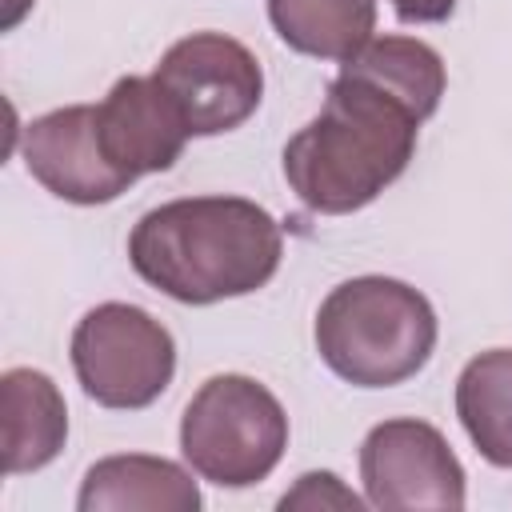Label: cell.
I'll return each mask as SVG.
<instances>
[{"mask_svg":"<svg viewBox=\"0 0 512 512\" xmlns=\"http://www.w3.org/2000/svg\"><path fill=\"white\" fill-rule=\"evenodd\" d=\"M284 256L280 224L244 196H184L144 212L128 260L144 284L180 304H216L264 288Z\"/></svg>","mask_w":512,"mask_h":512,"instance_id":"1","label":"cell"},{"mask_svg":"<svg viewBox=\"0 0 512 512\" xmlns=\"http://www.w3.org/2000/svg\"><path fill=\"white\" fill-rule=\"evenodd\" d=\"M420 120L356 76L328 84L324 108L284 144L288 188L324 216H348L396 184L416 152Z\"/></svg>","mask_w":512,"mask_h":512,"instance_id":"2","label":"cell"},{"mask_svg":"<svg viewBox=\"0 0 512 512\" xmlns=\"http://www.w3.org/2000/svg\"><path fill=\"white\" fill-rule=\"evenodd\" d=\"M436 336L440 324L428 296L392 276L344 280L316 312L320 360L356 388L412 380L432 360Z\"/></svg>","mask_w":512,"mask_h":512,"instance_id":"3","label":"cell"},{"mask_svg":"<svg viewBox=\"0 0 512 512\" xmlns=\"http://www.w3.org/2000/svg\"><path fill=\"white\" fill-rule=\"evenodd\" d=\"M288 448L280 400L252 376L224 372L196 388L180 416V452L200 480L248 488L272 476Z\"/></svg>","mask_w":512,"mask_h":512,"instance_id":"4","label":"cell"},{"mask_svg":"<svg viewBox=\"0 0 512 512\" xmlns=\"http://www.w3.org/2000/svg\"><path fill=\"white\" fill-rule=\"evenodd\" d=\"M72 372L88 400L120 412L156 404L176 376L172 332L136 304H96L72 332Z\"/></svg>","mask_w":512,"mask_h":512,"instance_id":"5","label":"cell"},{"mask_svg":"<svg viewBox=\"0 0 512 512\" xmlns=\"http://www.w3.org/2000/svg\"><path fill=\"white\" fill-rule=\"evenodd\" d=\"M152 76L172 96L192 136L240 128L264 96L260 60L224 32H192L176 40Z\"/></svg>","mask_w":512,"mask_h":512,"instance_id":"6","label":"cell"},{"mask_svg":"<svg viewBox=\"0 0 512 512\" xmlns=\"http://www.w3.org/2000/svg\"><path fill=\"white\" fill-rule=\"evenodd\" d=\"M360 480L372 508H464V468L440 428L400 416L360 444Z\"/></svg>","mask_w":512,"mask_h":512,"instance_id":"7","label":"cell"},{"mask_svg":"<svg viewBox=\"0 0 512 512\" xmlns=\"http://www.w3.org/2000/svg\"><path fill=\"white\" fill-rule=\"evenodd\" d=\"M20 152L28 172L68 204H108L136 184L104 152L96 104H68L36 116L24 128Z\"/></svg>","mask_w":512,"mask_h":512,"instance_id":"8","label":"cell"},{"mask_svg":"<svg viewBox=\"0 0 512 512\" xmlns=\"http://www.w3.org/2000/svg\"><path fill=\"white\" fill-rule=\"evenodd\" d=\"M96 124L104 152L132 180L148 172H168L192 136L156 76H120L96 104Z\"/></svg>","mask_w":512,"mask_h":512,"instance_id":"9","label":"cell"},{"mask_svg":"<svg viewBox=\"0 0 512 512\" xmlns=\"http://www.w3.org/2000/svg\"><path fill=\"white\" fill-rule=\"evenodd\" d=\"M204 504L192 472L164 456H104L84 472L80 512H196Z\"/></svg>","mask_w":512,"mask_h":512,"instance_id":"10","label":"cell"},{"mask_svg":"<svg viewBox=\"0 0 512 512\" xmlns=\"http://www.w3.org/2000/svg\"><path fill=\"white\" fill-rule=\"evenodd\" d=\"M0 428H4V472H40L68 440V408L52 376L36 368H8L0 376Z\"/></svg>","mask_w":512,"mask_h":512,"instance_id":"11","label":"cell"},{"mask_svg":"<svg viewBox=\"0 0 512 512\" xmlns=\"http://www.w3.org/2000/svg\"><path fill=\"white\" fill-rule=\"evenodd\" d=\"M340 72L372 84L376 92L408 108L420 124L440 108L448 84L440 52L416 36H372L352 60L340 64Z\"/></svg>","mask_w":512,"mask_h":512,"instance_id":"12","label":"cell"},{"mask_svg":"<svg viewBox=\"0 0 512 512\" xmlns=\"http://www.w3.org/2000/svg\"><path fill=\"white\" fill-rule=\"evenodd\" d=\"M276 36L316 60H352L376 32V0H268Z\"/></svg>","mask_w":512,"mask_h":512,"instance_id":"13","label":"cell"},{"mask_svg":"<svg viewBox=\"0 0 512 512\" xmlns=\"http://www.w3.org/2000/svg\"><path fill=\"white\" fill-rule=\"evenodd\" d=\"M456 416L488 464L512 468V348H488L464 364Z\"/></svg>","mask_w":512,"mask_h":512,"instance_id":"14","label":"cell"},{"mask_svg":"<svg viewBox=\"0 0 512 512\" xmlns=\"http://www.w3.org/2000/svg\"><path fill=\"white\" fill-rule=\"evenodd\" d=\"M280 508H364V500L340 484L336 472H304L292 492L280 496Z\"/></svg>","mask_w":512,"mask_h":512,"instance_id":"15","label":"cell"},{"mask_svg":"<svg viewBox=\"0 0 512 512\" xmlns=\"http://www.w3.org/2000/svg\"><path fill=\"white\" fill-rule=\"evenodd\" d=\"M400 24H440L452 16L456 0H388Z\"/></svg>","mask_w":512,"mask_h":512,"instance_id":"16","label":"cell"}]
</instances>
